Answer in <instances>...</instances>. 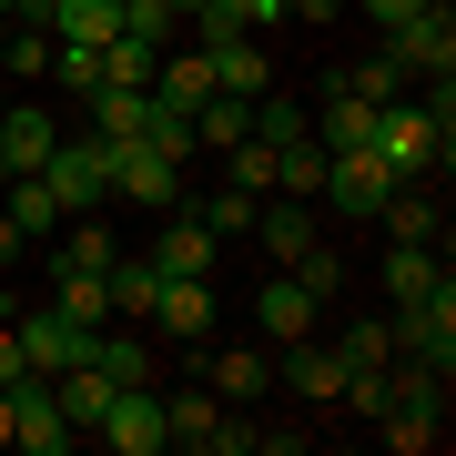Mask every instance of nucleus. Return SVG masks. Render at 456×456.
I'll return each mask as SVG.
<instances>
[{
  "mask_svg": "<svg viewBox=\"0 0 456 456\" xmlns=\"http://www.w3.org/2000/svg\"><path fill=\"white\" fill-rule=\"evenodd\" d=\"M446 122H456V92L426 82V102H375V152H386L395 183H426L446 163Z\"/></svg>",
  "mask_w": 456,
  "mask_h": 456,
  "instance_id": "f257e3e1",
  "label": "nucleus"
},
{
  "mask_svg": "<svg viewBox=\"0 0 456 456\" xmlns=\"http://www.w3.org/2000/svg\"><path fill=\"white\" fill-rule=\"evenodd\" d=\"M163 436H173V446H193V456H244V446H254V426H233L213 386H183V395H163Z\"/></svg>",
  "mask_w": 456,
  "mask_h": 456,
  "instance_id": "f03ea898",
  "label": "nucleus"
},
{
  "mask_svg": "<svg viewBox=\"0 0 456 456\" xmlns=\"http://www.w3.org/2000/svg\"><path fill=\"white\" fill-rule=\"evenodd\" d=\"M386 51H395V71H406V82H446V71H456V20H446V0H426L416 20H395Z\"/></svg>",
  "mask_w": 456,
  "mask_h": 456,
  "instance_id": "7ed1b4c3",
  "label": "nucleus"
},
{
  "mask_svg": "<svg viewBox=\"0 0 456 456\" xmlns=\"http://www.w3.org/2000/svg\"><path fill=\"white\" fill-rule=\"evenodd\" d=\"M41 183H51V203L61 213H92L102 193H112V142H51V163H41Z\"/></svg>",
  "mask_w": 456,
  "mask_h": 456,
  "instance_id": "20e7f679",
  "label": "nucleus"
},
{
  "mask_svg": "<svg viewBox=\"0 0 456 456\" xmlns=\"http://www.w3.org/2000/svg\"><path fill=\"white\" fill-rule=\"evenodd\" d=\"M92 436L112 446V456H163L173 436H163V395L152 386H112V406L92 416Z\"/></svg>",
  "mask_w": 456,
  "mask_h": 456,
  "instance_id": "39448f33",
  "label": "nucleus"
},
{
  "mask_svg": "<svg viewBox=\"0 0 456 456\" xmlns=\"http://www.w3.org/2000/svg\"><path fill=\"white\" fill-rule=\"evenodd\" d=\"M395 193V173H386V152L355 142V152H325V203L335 213H355V224H375V203Z\"/></svg>",
  "mask_w": 456,
  "mask_h": 456,
  "instance_id": "423d86ee",
  "label": "nucleus"
},
{
  "mask_svg": "<svg viewBox=\"0 0 456 456\" xmlns=\"http://www.w3.org/2000/svg\"><path fill=\"white\" fill-rule=\"evenodd\" d=\"M82 426L61 416V395H51V375H20L11 386V446H31V456H61Z\"/></svg>",
  "mask_w": 456,
  "mask_h": 456,
  "instance_id": "0eeeda50",
  "label": "nucleus"
},
{
  "mask_svg": "<svg viewBox=\"0 0 456 456\" xmlns=\"http://www.w3.org/2000/svg\"><path fill=\"white\" fill-rule=\"evenodd\" d=\"M112 193L173 213V203H183V163H173V152H152V142H112Z\"/></svg>",
  "mask_w": 456,
  "mask_h": 456,
  "instance_id": "6e6552de",
  "label": "nucleus"
},
{
  "mask_svg": "<svg viewBox=\"0 0 456 456\" xmlns=\"http://www.w3.org/2000/svg\"><path fill=\"white\" fill-rule=\"evenodd\" d=\"M395 345H406L416 365H456V284H436V294H416L406 314H395Z\"/></svg>",
  "mask_w": 456,
  "mask_h": 456,
  "instance_id": "1a4fd4ad",
  "label": "nucleus"
},
{
  "mask_svg": "<svg viewBox=\"0 0 456 456\" xmlns=\"http://www.w3.org/2000/svg\"><path fill=\"white\" fill-rule=\"evenodd\" d=\"M314 314H325V294H314L305 274H264V294H254V325H264V345L314 335Z\"/></svg>",
  "mask_w": 456,
  "mask_h": 456,
  "instance_id": "9d476101",
  "label": "nucleus"
},
{
  "mask_svg": "<svg viewBox=\"0 0 456 456\" xmlns=\"http://www.w3.org/2000/svg\"><path fill=\"white\" fill-rule=\"evenodd\" d=\"M152 325H163L173 345H213V294H203V274H163V294H152Z\"/></svg>",
  "mask_w": 456,
  "mask_h": 456,
  "instance_id": "9b49d317",
  "label": "nucleus"
},
{
  "mask_svg": "<svg viewBox=\"0 0 456 456\" xmlns=\"http://www.w3.org/2000/svg\"><path fill=\"white\" fill-rule=\"evenodd\" d=\"M51 142H61V132H51L41 102H0V173H41Z\"/></svg>",
  "mask_w": 456,
  "mask_h": 456,
  "instance_id": "f8f14e48",
  "label": "nucleus"
},
{
  "mask_svg": "<svg viewBox=\"0 0 456 456\" xmlns=\"http://www.w3.org/2000/svg\"><path fill=\"white\" fill-rule=\"evenodd\" d=\"M152 102H163V112H203L213 102V51L193 41V51H163V61H152Z\"/></svg>",
  "mask_w": 456,
  "mask_h": 456,
  "instance_id": "ddd939ff",
  "label": "nucleus"
},
{
  "mask_svg": "<svg viewBox=\"0 0 456 456\" xmlns=\"http://www.w3.org/2000/svg\"><path fill=\"white\" fill-rule=\"evenodd\" d=\"M20 335V355H31V375H61V365H82V325H71L61 305H41L31 325H11Z\"/></svg>",
  "mask_w": 456,
  "mask_h": 456,
  "instance_id": "4468645a",
  "label": "nucleus"
},
{
  "mask_svg": "<svg viewBox=\"0 0 456 456\" xmlns=\"http://www.w3.org/2000/svg\"><path fill=\"white\" fill-rule=\"evenodd\" d=\"M213 92H233V102H264L274 92V61H264V51L233 31V41H213Z\"/></svg>",
  "mask_w": 456,
  "mask_h": 456,
  "instance_id": "2eb2a0df",
  "label": "nucleus"
},
{
  "mask_svg": "<svg viewBox=\"0 0 456 456\" xmlns=\"http://www.w3.org/2000/svg\"><path fill=\"white\" fill-rule=\"evenodd\" d=\"M203 375H213V395H224V406H244V395L274 386V355H264V345H224V355H203Z\"/></svg>",
  "mask_w": 456,
  "mask_h": 456,
  "instance_id": "dca6fc26",
  "label": "nucleus"
},
{
  "mask_svg": "<svg viewBox=\"0 0 456 456\" xmlns=\"http://www.w3.org/2000/svg\"><path fill=\"white\" fill-rule=\"evenodd\" d=\"M284 386H294V395H314V406H335L345 355H335V345H314V335H294V345H284Z\"/></svg>",
  "mask_w": 456,
  "mask_h": 456,
  "instance_id": "f3484780",
  "label": "nucleus"
},
{
  "mask_svg": "<svg viewBox=\"0 0 456 456\" xmlns=\"http://www.w3.org/2000/svg\"><path fill=\"white\" fill-rule=\"evenodd\" d=\"M254 233H264V254H274V264H294V254L314 244V213L294 203V193H264V203H254Z\"/></svg>",
  "mask_w": 456,
  "mask_h": 456,
  "instance_id": "a211bd4d",
  "label": "nucleus"
},
{
  "mask_svg": "<svg viewBox=\"0 0 456 456\" xmlns=\"http://www.w3.org/2000/svg\"><path fill=\"white\" fill-rule=\"evenodd\" d=\"M305 132H314L325 152H355V142H375V102H355V92L335 82V92H325V112H314Z\"/></svg>",
  "mask_w": 456,
  "mask_h": 456,
  "instance_id": "6ab92c4d",
  "label": "nucleus"
},
{
  "mask_svg": "<svg viewBox=\"0 0 456 456\" xmlns=\"http://www.w3.org/2000/svg\"><path fill=\"white\" fill-rule=\"evenodd\" d=\"M41 31H51V41H92V51H102V41L122 31V0H51Z\"/></svg>",
  "mask_w": 456,
  "mask_h": 456,
  "instance_id": "aec40b11",
  "label": "nucleus"
},
{
  "mask_svg": "<svg viewBox=\"0 0 456 456\" xmlns=\"http://www.w3.org/2000/svg\"><path fill=\"white\" fill-rule=\"evenodd\" d=\"M375 224H386L395 244H436V193H426V183H395V193L375 203Z\"/></svg>",
  "mask_w": 456,
  "mask_h": 456,
  "instance_id": "412c9836",
  "label": "nucleus"
},
{
  "mask_svg": "<svg viewBox=\"0 0 456 456\" xmlns=\"http://www.w3.org/2000/svg\"><path fill=\"white\" fill-rule=\"evenodd\" d=\"M0 183H11V203H0V213H11L31 244H51V233H61V203H51V183H41V173H0Z\"/></svg>",
  "mask_w": 456,
  "mask_h": 456,
  "instance_id": "4be33fe9",
  "label": "nucleus"
},
{
  "mask_svg": "<svg viewBox=\"0 0 456 456\" xmlns=\"http://www.w3.org/2000/svg\"><path fill=\"white\" fill-rule=\"evenodd\" d=\"M213 244H224V233H213L203 213H173V224H163V254H152V264H163V274H203Z\"/></svg>",
  "mask_w": 456,
  "mask_h": 456,
  "instance_id": "5701e85b",
  "label": "nucleus"
},
{
  "mask_svg": "<svg viewBox=\"0 0 456 456\" xmlns=\"http://www.w3.org/2000/svg\"><path fill=\"white\" fill-rule=\"evenodd\" d=\"M112 264V233L92 224V213H61V254H51V274H102Z\"/></svg>",
  "mask_w": 456,
  "mask_h": 456,
  "instance_id": "b1692460",
  "label": "nucleus"
},
{
  "mask_svg": "<svg viewBox=\"0 0 456 456\" xmlns=\"http://www.w3.org/2000/svg\"><path fill=\"white\" fill-rule=\"evenodd\" d=\"M51 395H61V416L92 436V416L112 406V375H102V365H61V375H51Z\"/></svg>",
  "mask_w": 456,
  "mask_h": 456,
  "instance_id": "393cba45",
  "label": "nucleus"
},
{
  "mask_svg": "<svg viewBox=\"0 0 456 456\" xmlns=\"http://www.w3.org/2000/svg\"><path fill=\"white\" fill-rule=\"evenodd\" d=\"M274 193H294V203L325 193V142H314V132L305 142H274Z\"/></svg>",
  "mask_w": 456,
  "mask_h": 456,
  "instance_id": "a878e982",
  "label": "nucleus"
},
{
  "mask_svg": "<svg viewBox=\"0 0 456 456\" xmlns=\"http://www.w3.org/2000/svg\"><path fill=\"white\" fill-rule=\"evenodd\" d=\"M102 284H112V314H152V294H163V264H132V254H112V264H102Z\"/></svg>",
  "mask_w": 456,
  "mask_h": 456,
  "instance_id": "bb28decb",
  "label": "nucleus"
},
{
  "mask_svg": "<svg viewBox=\"0 0 456 456\" xmlns=\"http://www.w3.org/2000/svg\"><path fill=\"white\" fill-rule=\"evenodd\" d=\"M436 284H446L436 244H395V254H386V294H395V305H416V294H436Z\"/></svg>",
  "mask_w": 456,
  "mask_h": 456,
  "instance_id": "cd10ccee",
  "label": "nucleus"
},
{
  "mask_svg": "<svg viewBox=\"0 0 456 456\" xmlns=\"http://www.w3.org/2000/svg\"><path fill=\"white\" fill-rule=\"evenodd\" d=\"M244 132H254V102H233V92H213L203 112H193V142H203V152H233Z\"/></svg>",
  "mask_w": 456,
  "mask_h": 456,
  "instance_id": "c85d7f7f",
  "label": "nucleus"
},
{
  "mask_svg": "<svg viewBox=\"0 0 456 456\" xmlns=\"http://www.w3.org/2000/svg\"><path fill=\"white\" fill-rule=\"evenodd\" d=\"M152 61H163V41H132V31H112V41H102V82L152 92Z\"/></svg>",
  "mask_w": 456,
  "mask_h": 456,
  "instance_id": "c756f323",
  "label": "nucleus"
},
{
  "mask_svg": "<svg viewBox=\"0 0 456 456\" xmlns=\"http://www.w3.org/2000/svg\"><path fill=\"white\" fill-rule=\"evenodd\" d=\"M51 284H61L51 305H61L71 325H112V284H102V274H51Z\"/></svg>",
  "mask_w": 456,
  "mask_h": 456,
  "instance_id": "7c9ffc66",
  "label": "nucleus"
},
{
  "mask_svg": "<svg viewBox=\"0 0 456 456\" xmlns=\"http://www.w3.org/2000/svg\"><path fill=\"white\" fill-rule=\"evenodd\" d=\"M375 426H386V446H406V456H426V446H436V406H406V395H395Z\"/></svg>",
  "mask_w": 456,
  "mask_h": 456,
  "instance_id": "2f4dec72",
  "label": "nucleus"
},
{
  "mask_svg": "<svg viewBox=\"0 0 456 456\" xmlns=\"http://www.w3.org/2000/svg\"><path fill=\"white\" fill-rule=\"evenodd\" d=\"M0 61H11L20 82H51V31H41V20H31V31L11 20V41H0Z\"/></svg>",
  "mask_w": 456,
  "mask_h": 456,
  "instance_id": "473e14b6",
  "label": "nucleus"
},
{
  "mask_svg": "<svg viewBox=\"0 0 456 456\" xmlns=\"http://www.w3.org/2000/svg\"><path fill=\"white\" fill-rule=\"evenodd\" d=\"M345 92H355V102H395V92H406V71H395V51H375L365 71H345Z\"/></svg>",
  "mask_w": 456,
  "mask_h": 456,
  "instance_id": "72a5a7b5",
  "label": "nucleus"
},
{
  "mask_svg": "<svg viewBox=\"0 0 456 456\" xmlns=\"http://www.w3.org/2000/svg\"><path fill=\"white\" fill-rule=\"evenodd\" d=\"M335 355H345V365H386V355H395V325H345Z\"/></svg>",
  "mask_w": 456,
  "mask_h": 456,
  "instance_id": "f704fd0d",
  "label": "nucleus"
},
{
  "mask_svg": "<svg viewBox=\"0 0 456 456\" xmlns=\"http://www.w3.org/2000/svg\"><path fill=\"white\" fill-rule=\"evenodd\" d=\"M173 20H183L173 0H122V31L132 41H173Z\"/></svg>",
  "mask_w": 456,
  "mask_h": 456,
  "instance_id": "c9c22d12",
  "label": "nucleus"
},
{
  "mask_svg": "<svg viewBox=\"0 0 456 456\" xmlns=\"http://www.w3.org/2000/svg\"><path fill=\"white\" fill-rule=\"evenodd\" d=\"M254 142H305V112L294 102H254Z\"/></svg>",
  "mask_w": 456,
  "mask_h": 456,
  "instance_id": "e433bc0d",
  "label": "nucleus"
},
{
  "mask_svg": "<svg viewBox=\"0 0 456 456\" xmlns=\"http://www.w3.org/2000/svg\"><path fill=\"white\" fill-rule=\"evenodd\" d=\"M203 224H213V233H244V224H254V193H233V183H224V193L203 203Z\"/></svg>",
  "mask_w": 456,
  "mask_h": 456,
  "instance_id": "4c0bfd02",
  "label": "nucleus"
},
{
  "mask_svg": "<svg viewBox=\"0 0 456 456\" xmlns=\"http://www.w3.org/2000/svg\"><path fill=\"white\" fill-rule=\"evenodd\" d=\"M355 11L375 20V31H395V20H416V11H426V0H355Z\"/></svg>",
  "mask_w": 456,
  "mask_h": 456,
  "instance_id": "58836bf2",
  "label": "nucleus"
},
{
  "mask_svg": "<svg viewBox=\"0 0 456 456\" xmlns=\"http://www.w3.org/2000/svg\"><path fill=\"white\" fill-rule=\"evenodd\" d=\"M20 375H31V355H20V335H11V325H0V395H11V386H20Z\"/></svg>",
  "mask_w": 456,
  "mask_h": 456,
  "instance_id": "ea45409f",
  "label": "nucleus"
},
{
  "mask_svg": "<svg viewBox=\"0 0 456 456\" xmlns=\"http://www.w3.org/2000/svg\"><path fill=\"white\" fill-rule=\"evenodd\" d=\"M224 11H233V20L254 31V20H284V0H224Z\"/></svg>",
  "mask_w": 456,
  "mask_h": 456,
  "instance_id": "a19ab883",
  "label": "nucleus"
},
{
  "mask_svg": "<svg viewBox=\"0 0 456 456\" xmlns=\"http://www.w3.org/2000/svg\"><path fill=\"white\" fill-rule=\"evenodd\" d=\"M20 254H31V233H20L11 213H0V264H20Z\"/></svg>",
  "mask_w": 456,
  "mask_h": 456,
  "instance_id": "79ce46f5",
  "label": "nucleus"
},
{
  "mask_svg": "<svg viewBox=\"0 0 456 456\" xmlns=\"http://www.w3.org/2000/svg\"><path fill=\"white\" fill-rule=\"evenodd\" d=\"M0 11H11V20H51V0H0Z\"/></svg>",
  "mask_w": 456,
  "mask_h": 456,
  "instance_id": "37998d69",
  "label": "nucleus"
},
{
  "mask_svg": "<svg viewBox=\"0 0 456 456\" xmlns=\"http://www.w3.org/2000/svg\"><path fill=\"white\" fill-rule=\"evenodd\" d=\"M0 446H11V395H0Z\"/></svg>",
  "mask_w": 456,
  "mask_h": 456,
  "instance_id": "c03bdc74",
  "label": "nucleus"
},
{
  "mask_svg": "<svg viewBox=\"0 0 456 456\" xmlns=\"http://www.w3.org/2000/svg\"><path fill=\"white\" fill-rule=\"evenodd\" d=\"M173 11H203V0H173Z\"/></svg>",
  "mask_w": 456,
  "mask_h": 456,
  "instance_id": "a18cd8bd",
  "label": "nucleus"
},
{
  "mask_svg": "<svg viewBox=\"0 0 456 456\" xmlns=\"http://www.w3.org/2000/svg\"><path fill=\"white\" fill-rule=\"evenodd\" d=\"M0 41H11V11H0Z\"/></svg>",
  "mask_w": 456,
  "mask_h": 456,
  "instance_id": "49530a36",
  "label": "nucleus"
}]
</instances>
